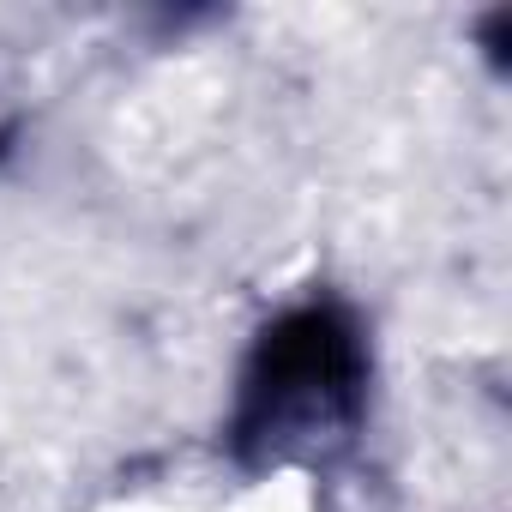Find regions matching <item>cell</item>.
Returning a JSON list of instances; mask_svg holds the SVG:
<instances>
[{
    "instance_id": "6da1fadb",
    "label": "cell",
    "mask_w": 512,
    "mask_h": 512,
    "mask_svg": "<svg viewBox=\"0 0 512 512\" xmlns=\"http://www.w3.org/2000/svg\"><path fill=\"white\" fill-rule=\"evenodd\" d=\"M368 416V332L344 302H302L278 314L253 344L235 404L229 452L247 470L326 464L362 434Z\"/></svg>"
}]
</instances>
